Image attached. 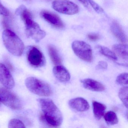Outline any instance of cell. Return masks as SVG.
Wrapping results in <instances>:
<instances>
[{"mask_svg":"<svg viewBox=\"0 0 128 128\" xmlns=\"http://www.w3.org/2000/svg\"><path fill=\"white\" fill-rule=\"evenodd\" d=\"M27 57L29 63L34 67H41L45 64V59L43 54L36 47H32L29 49Z\"/></svg>","mask_w":128,"mask_h":128,"instance_id":"obj_8","label":"cell"},{"mask_svg":"<svg viewBox=\"0 0 128 128\" xmlns=\"http://www.w3.org/2000/svg\"><path fill=\"white\" fill-rule=\"evenodd\" d=\"M108 64L104 61H100L98 63L97 66L98 68L106 69L108 68Z\"/></svg>","mask_w":128,"mask_h":128,"instance_id":"obj_26","label":"cell"},{"mask_svg":"<svg viewBox=\"0 0 128 128\" xmlns=\"http://www.w3.org/2000/svg\"><path fill=\"white\" fill-rule=\"evenodd\" d=\"M88 38L91 41H96L99 39L100 36L96 34H90L87 36Z\"/></svg>","mask_w":128,"mask_h":128,"instance_id":"obj_25","label":"cell"},{"mask_svg":"<svg viewBox=\"0 0 128 128\" xmlns=\"http://www.w3.org/2000/svg\"><path fill=\"white\" fill-rule=\"evenodd\" d=\"M2 39L5 47L11 54L17 56L22 55L24 44L14 33L9 30H6L3 32Z\"/></svg>","mask_w":128,"mask_h":128,"instance_id":"obj_2","label":"cell"},{"mask_svg":"<svg viewBox=\"0 0 128 128\" xmlns=\"http://www.w3.org/2000/svg\"><path fill=\"white\" fill-rule=\"evenodd\" d=\"M110 30L114 36L123 44L127 42V36L120 25L117 22L114 21L110 26Z\"/></svg>","mask_w":128,"mask_h":128,"instance_id":"obj_12","label":"cell"},{"mask_svg":"<svg viewBox=\"0 0 128 128\" xmlns=\"http://www.w3.org/2000/svg\"><path fill=\"white\" fill-rule=\"evenodd\" d=\"M27 88L33 93L41 96H51L52 89L46 82L35 77L27 78L25 80Z\"/></svg>","mask_w":128,"mask_h":128,"instance_id":"obj_3","label":"cell"},{"mask_svg":"<svg viewBox=\"0 0 128 128\" xmlns=\"http://www.w3.org/2000/svg\"><path fill=\"white\" fill-rule=\"evenodd\" d=\"M52 6L55 11L64 14L72 15L79 12L78 5L69 0H55Z\"/></svg>","mask_w":128,"mask_h":128,"instance_id":"obj_6","label":"cell"},{"mask_svg":"<svg viewBox=\"0 0 128 128\" xmlns=\"http://www.w3.org/2000/svg\"><path fill=\"white\" fill-rule=\"evenodd\" d=\"M41 16L46 21L57 28L61 29L64 27L62 21L56 14L48 11H43L41 13Z\"/></svg>","mask_w":128,"mask_h":128,"instance_id":"obj_10","label":"cell"},{"mask_svg":"<svg viewBox=\"0 0 128 128\" xmlns=\"http://www.w3.org/2000/svg\"><path fill=\"white\" fill-rule=\"evenodd\" d=\"M78 0L85 7L88 6L89 3H88V0Z\"/></svg>","mask_w":128,"mask_h":128,"instance_id":"obj_27","label":"cell"},{"mask_svg":"<svg viewBox=\"0 0 128 128\" xmlns=\"http://www.w3.org/2000/svg\"><path fill=\"white\" fill-rule=\"evenodd\" d=\"M53 72L56 78L61 82H68L70 80V75L69 72L63 66L57 65L53 68Z\"/></svg>","mask_w":128,"mask_h":128,"instance_id":"obj_13","label":"cell"},{"mask_svg":"<svg viewBox=\"0 0 128 128\" xmlns=\"http://www.w3.org/2000/svg\"><path fill=\"white\" fill-rule=\"evenodd\" d=\"M48 50L49 56L54 64L56 66L60 65L62 62V60L56 48L50 45L48 46Z\"/></svg>","mask_w":128,"mask_h":128,"instance_id":"obj_17","label":"cell"},{"mask_svg":"<svg viewBox=\"0 0 128 128\" xmlns=\"http://www.w3.org/2000/svg\"><path fill=\"white\" fill-rule=\"evenodd\" d=\"M88 1L93 8L97 13L101 14L104 12L103 9L93 0H88Z\"/></svg>","mask_w":128,"mask_h":128,"instance_id":"obj_23","label":"cell"},{"mask_svg":"<svg viewBox=\"0 0 128 128\" xmlns=\"http://www.w3.org/2000/svg\"><path fill=\"white\" fill-rule=\"evenodd\" d=\"M128 78V73L126 72H124L118 76L116 79V81L118 84L120 85H127Z\"/></svg>","mask_w":128,"mask_h":128,"instance_id":"obj_22","label":"cell"},{"mask_svg":"<svg viewBox=\"0 0 128 128\" xmlns=\"http://www.w3.org/2000/svg\"><path fill=\"white\" fill-rule=\"evenodd\" d=\"M99 51L102 55L113 60H117V57L114 52L111 50L109 48L104 46H99L97 47Z\"/></svg>","mask_w":128,"mask_h":128,"instance_id":"obj_18","label":"cell"},{"mask_svg":"<svg viewBox=\"0 0 128 128\" xmlns=\"http://www.w3.org/2000/svg\"><path fill=\"white\" fill-rule=\"evenodd\" d=\"M84 88L90 90L102 92L105 89L104 86L100 82L91 78H85L81 80Z\"/></svg>","mask_w":128,"mask_h":128,"instance_id":"obj_14","label":"cell"},{"mask_svg":"<svg viewBox=\"0 0 128 128\" xmlns=\"http://www.w3.org/2000/svg\"><path fill=\"white\" fill-rule=\"evenodd\" d=\"M24 23L27 36L32 39L36 42H39L45 37L46 32L42 30L39 24L34 21L32 19L26 20Z\"/></svg>","mask_w":128,"mask_h":128,"instance_id":"obj_7","label":"cell"},{"mask_svg":"<svg viewBox=\"0 0 128 128\" xmlns=\"http://www.w3.org/2000/svg\"><path fill=\"white\" fill-rule=\"evenodd\" d=\"M43 114L41 116V120L50 126L57 127L62 122V113L52 100L48 98L38 100Z\"/></svg>","mask_w":128,"mask_h":128,"instance_id":"obj_1","label":"cell"},{"mask_svg":"<svg viewBox=\"0 0 128 128\" xmlns=\"http://www.w3.org/2000/svg\"><path fill=\"white\" fill-rule=\"evenodd\" d=\"M9 128H25V125L24 123L19 120L12 119L10 120L8 123Z\"/></svg>","mask_w":128,"mask_h":128,"instance_id":"obj_21","label":"cell"},{"mask_svg":"<svg viewBox=\"0 0 128 128\" xmlns=\"http://www.w3.org/2000/svg\"><path fill=\"white\" fill-rule=\"evenodd\" d=\"M0 14L4 16H8L9 12L8 10L3 6L0 2Z\"/></svg>","mask_w":128,"mask_h":128,"instance_id":"obj_24","label":"cell"},{"mask_svg":"<svg viewBox=\"0 0 128 128\" xmlns=\"http://www.w3.org/2000/svg\"></svg>","mask_w":128,"mask_h":128,"instance_id":"obj_29","label":"cell"},{"mask_svg":"<svg viewBox=\"0 0 128 128\" xmlns=\"http://www.w3.org/2000/svg\"><path fill=\"white\" fill-rule=\"evenodd\" d=\"M92 105L94 116L97 120H100L104 115L106 106L104 104L95 101H93Z\"/></svg>","mask_w":128,"mask_h":128,"instance_id":"obj_16","label":"cell"},{"mask_svg":"<svg viewBox=\"0 0 128 128\" xmlns=\"http://www.w3.org/2000/svg\"><path fill=\"white\" fill-rule=\"evenodd\" d=\"M0 101L7 107L14 110H21L23 107L19 97L6 88H0Z\"/></svg>","mask_w":128,"mask_h":128,"instance_id":"obj_4","label":"cell"},{"mask_svg":"<svg viewBox=\"0 0 128 128\" xmlns=\"http://www.w3.org/2000/svg\"><path fill=\"white\" fill-rule=\"evenodd\" d=\"M72 48L76 56L86 62H91L92 60V53L90 45L83 41L76 40L72 44Z\"/></svg>","mask_w":128,"mask_h":128,"instance_id":"obj_5","label":"cell"},{"mask_svg":"<svg viewBox=\"0 0 128 128\" xmlns=\"http://www.w3.org/2000/svg\"><path fill=\"white\" fill-rule=\"evenodd\" d=\"M105 120L106 123L109 126L117 124L118 118L116 114L113 111H108L104 116Z\"/></svg>","mask_w":128,"mask_h":128,"instance_id":"obj_19","label":"cell"},{"mask_svg":"<svg viewBox=\"0 0 128 128\" xmlns=\"http://www.w3.org/2000/svg\"><path fill=\"white\" fill-rule=\"evenodd\" d=\"M25 1H30V0H24Z\"/></svg>","mask_w":128,"mask_h":128,"instance_id":"obj_28","label":"cell"},{"mask_svg":"<svg viewBox=\"0 0 128 128\" xmlns=\"http://www.w3.org/2000/svg\"><path fill=\"white\" fill-rule=\"evenodd\" d=\"M0 83L8 89L13 88L15 82L13 77L7 67L0 63Z\"/></svg>","mask_w":128,"mask_h":128,"instance_id":"obj_9","label":"cell"},{"mask_svg":"<svg viewBox=\"0 0 128 128\" xmlns=\"http://www.w3.org/2000/svg\"><path fill=\"white\" fill-rule=\"evenodd\" d=\"M128 87H124L119 90L118 94L119 98L126 108H128Z\"/></svg>","mask_w":128,"mask_h":128,"instance_id":"obj_20","label":"cell"},{"mask_svg":"<svg viewBox=\"0 0 128 128\" xmlns=\"http://www.w3.org/2000/svg\"><path fill=\"white\" fill-rule=\"evenodd\" d=\"M70 106L72 109L79 112H84L89 109L90 105L88 102L81 97L72 99L69 102Z\"/></svg>","mask_w":128,"mask_h":128,"instance_id":"obj_11","label":"cell"},{"mask_svg":"<svg viewBox=\"0 0 128 128\" xmlns=\"http://www.w3.org/2000/svg\"><path fill=\"white\" fill-rule=\"evenodd\" d=\"M113 52L116 56L120 59L127 60L128 57V45L126 44H115L112 47Z\"/></svg>","mask_w":128,"mask_h":128,"instance_id":"obj_15","label":"cell"}]
</instances>
